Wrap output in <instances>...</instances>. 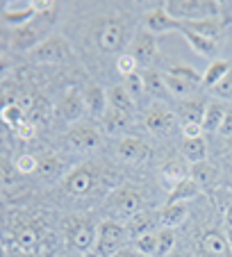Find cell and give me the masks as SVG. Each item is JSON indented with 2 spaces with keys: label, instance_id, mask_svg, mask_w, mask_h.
Wrapping results in <instances>:
<instances>
[{
  "label": "cell",
  "instance_id": "cell-34",
  "mask_svg": "<svg viewBox=\"0 0 232 257\" xmlns=\"http://www.w3.org/2000/svg\"><path fill=\"white\" fill-rule=\"evenodd\" d=\"M169 73H171V75H175V78L184 80V82L193 84L196 89L203 87V75H200V73L196 71L193 66H187V64H173V66L169 68Z\"/></svg>",
  "mask_w": 232,
  "mask_h": 257
},
{
  "label": "cell",
  "instance_id": "cell-40",
  "mask_svg": "<svg viewBox=\"0 0 232 257\" xmlns=\"http://www.w3.org/2000/svg\"><path fill=\"white\" fill-rule=\"evenodd\" d=\"M137 59L132 57L130 53H123V55H119V59H116V71L121 73L123 78H128V75H132V73H137Z\"/></svg>",
  "mask_w": 232,
  "mask_h": 257
},
{
  "label": "cell",
  "instance_id": "cell-18",
  "mask_svg": "<svg viewBox=\"0 0 232 257\" xmlns=\"http://www.w3.org/2000/svg\"><path fill=\"white\" fill-rule=\"evenodd\" d=\"M87 107H84V96L80 91H68L59 102V114L66 118L68 123H75L84 116Z\"/></svg>",
  "mask_w": 232,
  "mask_h": 257
},
{
  "label": "cell",
  "instance_id": "cell-39",
  "mask_svg": "<svg viewBox=\"0 0 232 257\" xmlns=\"http://www.w3.org/2000/svg\"><path fill=\"white\" fill-rule=\"evenodd\" d=\"M14 169L19 175H30V173H37L39 171V160L34 155H30V153H25V155L16 157L14 162Z\"/></svg>",
  "mask_w": 232,
  "mask_h": 257
},
{
  "label": "cell",
  "instance_id": "cell-45",
  "mask_svg": "<svg viewBox=\"0 0 232 257\" xmlns=\"http://www.w3.org/2000/svg\"><path fill=\"white\" fill-rule=\"evenodd\" d=\"M182 135H184V139H198V137H203V125H196V123H184V125H182Z\"/></svg>",
  "mask_w": 232,
  "mask_h": 257
},
{
  "label": "cell",
  "instance_id": "cell-17",
  "mask_svg": "<svg viewBox=\"0 0 232 257\" xmlns=\"http://www.w3.org/2000/svg\"><path fill=\"white\" fill-rule=\"evenodd\" d=\"M180 28H187L191 32H198L207 39L221 41L223 39V30H225V23H223L221 16H214V19H205V21H189V23H180Z\"/></svg>",
  "mask_w": 232,
  "mask_h": 257
},
{
  "label": "cell",
  "instance_id": "cell-49",
  "mask_svg": "<svg viewBox=\"0 0 232 257\" xmlns=\"http://www.w3.org/2000/svg\"><path fill=\"white\" fill-rule=\"evenodd\" d=\"M225 241L230 246V252H232V228H225Z\"/></svg>",
  "mask_w": 232,
  "mask_h": 257
},
{
  "label": "cell",
  "instance_id": "cell-43",
  "mask_svg": "<svg viewBox=\"0 0 232 257\" xmlns=\"http://www.w3.org/2000/svg\"><path fill=\"white\" fill-rule=\"evenodd\" d=\"M57 171H59V160H57V157L48 155V157H41V160H39V171H37V173L53 175V173H57Z\"/></svg>",
  "mask_w": 232,
  "mask_h": 257
},
{
  "label": "cell",
  "instance_id": "cell-26",
  "mask_svg": "<svg viewBox=\"0 0 232 257\" xmlns=\"http://www.w3.org/2000/svg\"><path fill=\"white\" fill-rule=\"evenodd\" d=\"M182 160L187 164H198V162L207 160V144H205L203 137L182 141Z\"/></svg>",
  "mask_w": 232,
  "mask_h": 257
},
{
  "label": "cell",
  "instance_id": "cell-51",
  "mask_svg": "<svg viewBox=\"0 0 232 257\" xmlns=\"http://www.w3.org/2000/svg\"><path fill=\"white\" fill-rule=\"evenodd\" d=\"M0 257H5V246L0 243Z\"/></svg>",
  "mask_w": 232,
  "mask_h": 257
},
{
  "label": "cell",
  "instance_id": "cell-21",
  "mask_svg": "<svg viewBox=\"0 0 232 257\" xmlns=\"http://www.w3.org/2000/svg\"><path fill=\"white\" fill-rule=\"evenodd\" d=\"M200 246H203L205 255L207 257H227L230 255V246L225 241V234H221L218 230H207L200 239Z\"/></svg>",
  "mask_w": 232,
  "mask_h": 257
},
{
  "label": "cell",
  "instance_id": "cell-7",
  "mask_svg": "<svg viewBox=\"0 0 232 257\" xmlns=\"http://www.w3.org/2000/svg\"><path fill=\"white\" fill-rule=\"evenodd\" d=\"M96 44L102 53H119L126 46V28L119 21H107L98 28Z\"/></svg>",
  "mask_w": 232,
  "mask_h": 257
},
{
  "label": "cell",
  "instance_id": "cell-12",
  "mask_svg": "<svg viewBox=\"0 0 232 257\" xmlns=\"http://www.w3.org/2000/svg\"><path fill=\"white\" fill-rule=\"evenodd\" d=\"M119 157L123 162H130V164H141L150 157V148L139 139V137H123L119 141Z\"/></svg>",
  "mask_w": 232,
  "mask_h": 257
},
{
  "label": "cell",
  "instance_id": "cell-33",
  "mask_svg": "<svg viewBox=\"0 0 232 257\" xmlns=\"http://www.w3.org/2000/svg\"><path fill=\"white\" fill-rule=\"evenodd\" d=\"M25 118H28V114H25L14 100L7 102V105H3V109H0V121L5 123V125H10L12 130H14L16 125H21Z\"/></svg>",
  "mask_w": 232,
  "mask_h": 257
},
{
  "label": "cell",
  "instance_id": "cell-46",
  "mask_svg": "<svg viewBox=\"0 0 232 257\" xmlns=\"http://www.w3.org/2000/svg\"><path fill=\"white\" fill-rule=\"evenodd\" d=\"M218 132H221L223 137H227V139H230V137H232V107H230V109H227V112H225V116H223L221 130H218Z\"/></svg>",
  "mask_w": 232,
  "mask_h": 257
},
{
  "label": "cell",
  "instance_id": "cell-25",
  "mask_svg": "<svg viewBox=\"0 0 232 257\" xmlns=\"http://www.w3.org/2000/svg\"><path fill=\"white\" fill-rule=\"evenodd\" d=\"M232 71V62L230 59H214L212 64L207 66V71L203 73V87L212 91L223 78H225L227 73Z\"/></svg>",
  "mask_w": 232,
  "mask_h": 257
},
{
  "label": "cell",
  "instance_id": "cell-54",
  "mask_svg": "<svg viewBox=\"0 0 232 257\" xmlns=\"http://www.w3.org/2000/svg\"><path fill=\"white\" fill-rule=\"evenodd\" d=\"M169 257H180V255H175V252H171V255Z\"/></svg>",
  "mask_w": 232,
  "mask_h": 257
},
{
  "label": "cell",
  "instance_id": "cell-16",
  "mask_svg": "<svg viewBox=\"0 0 232 257\" xmlns=\"http://www.w3.org/2000/svg\"><path fill=\"white\" fill-rule=\"evenodd\" d=\"M100 125L107 135L111 137H121V135H128V130L132 127V114L128 112H119V109H107L105 116L100 118Z\"/></svg>",
  "mask_w": 232,
  "mask_h": 257
},
{
  "label": "cell",
  "instance_id": "cell-22",
  "mask_svg": "<svg viewBox=\"0 0 232 257\" xmlns=\"http://www.w3.org/2000/svg\"><path fill=\"white\" fill-rule=\"evenodd\" d=\"M198 194H200V187L196 185L191 178H187V180H182V182H178V185L171 187L169 196H166V205L189 203V200H193Z\"/></svg>",
  "mask_w": 232,
  "mask_h": 257
},
{
  "label": "cell",
  "instance_id": "cell-23",
  "mask_svg": "<svg viewBox=\"0 0 232 257\" xmlns=\"http://www.w3.org/2000/svg\"><path fill=\"white\" fill-rule=\"evenodd\" d=\"M225 112H227V107L223 105L221 100H216V98L207 100V109H205V118H203V132H218L221 130V123H223Z\"/></svg>",
  "mask_w": 232,
  "mask_h": 257
},
{
  "label": "cell",
  "instance_id": "cell-5",
  "mask_svg": "<svg viewBox=\"0 0 232 257\" xmlns=\"http://www.w3.org/2000/svg\"><path fill=\"white\" fill-rule=\"evenodd\" d=\"M102 141V135L96 125H89V123H82V125H75L71 132L66 135V144L71 146L73 151L77 153H89L96 151Z\"/></svg>",
  "mask_w": 232,
  "mask_h": 257
},
{
  "label": "cell",
  "instance_id": "cell-36",
  "mask_svg": "<svg viewBox=\"0 0 232 257\" xmlns=\"http://www.w3.org/2000/svg\"><path fill=\"white\" fill-rule=\"evenodd\" d=\"M132 248L144 257H155L157 255V232L144 234V237L132 239Z\"/></svg>",
  "mask_w": 232,
  "mask_h": 257
},
{
  "label": "cell",
  "instance_id": "cell-24",
  "mask_svg": "<svg viewBox=\"0 0 232 257\" xmlns=\"http://www.w3.org/2000/svg\"><path fill=\"white\" fill-rule=\"evenodd\" d=\"M141 78H144L146 96H153L155 102H164V98L169 96L166 84H164V75L157 71H146V73H141Z\"/></svg>",
  "mask_w": 232,
  "mask_h": 257
},
{
  "label": "cell",
  "instance_id": "cell-48",
  "mask_svg": "<svg viewBox=\"0 0 232 257\" xmlns=\"http://www.w3.org/2000/svg\"><path fill=\"white\" fill-rule=\"evenodd\" d=\"M225 228H232V205L225 209Z\"/></svg>",
  "mask_w": 232,
  "mask_h": 257
},
{
  "label": "cell",
  "instance_id": "cell-29",
  "mask_svg": "<svg viewBox=\"0 0 232 257\" xmlns=\"http://www.w3.org/2000/svg\"><path fill=\"white\" fill-rule=\"evenodd\" d=\"M107 102H109L111 109H119V112H128V114H132V112H135V107H137L135 100L130 98V93L126 91V87H123V84L107 89Z\"/></svg>",
  "mask_w": 232,
  "mask_h": 257
},
{
  "label": "cell",
  "instance_id": "cell-8",
  "mask_svg": "<svg viewBox=\"0 0 232 257\" xmlns=\"http://www.w3.org/2000/svg\"><path fill=\"white\" fill-rule=\"evenodd\" d=\"M96 187V169L93 166H75L64 178V189L71 196H84Z\"/></svg>",
  "mask_w": 232,
  "mask_h": 257
},
{
  "label": "cell",
  "instance_id": "cell-4",
  "mask_svg": "<svg viewBox=\"0 0 232 257\" xmlns=\"http://www.w3.org/2000/svg\"><path fill=\"white\" fill-rule=\"evenodd\" d=\"M96 232L98 225H93L84 216H71L64 223V234H66L68 246L82 255H91V250L96 248Z\"/></svg>",
  "mask_w": 232,
  "mask_h": 257
},
{
  "label": "cell",
  "instance_id": "cell-28",
  "mask_svg": "<svg viewBox=\"0 0 232 257\" xmlns=\"http://www.w3.org/2000/svg\"><path fill=\"white\" fill-rule=\"evenodd\" d=\"M187 214H189L187 203L166 205V207L160 212V225H162V228H171V230H175L178 225H182V223H184Z\"/></svg>",
  "mask_w": 232,
  "mask_h": 257
},
{
  "label": "cell",
  "instance_id": "cell-53",
  "mask_svg": "<svg viewBox=\"0 0 232 257\" xmlns=\"http://www.w3.org/2000/svg\"><path fill=\"white\" fill-rule=\"evenodd\" d=\"M227 148H230V151H232V137H230V139H227Z\"/></svg>",
  "mask_w": 232,
  "mask_h": 257
},
{
  "label": "cell",
  "instance_id": "cell-2",
  "mask_svg": "<svg viewBox=\"0 0 232 257\" xmlns=\"http://www.w3.org/2000/svg\"><path fill=\"white\" fill-rule=\"evenodd\" d=\"M166 14L178 23H189V21H205L218 16L221 7L214 0H169L162 5Z\"/></svg>",
  "mask_w": 232,
  "mask_h": 257
},
{
  "label": "cell",
  "instance_id": "cell-44",
  "mask_svg": "<svg viewBox=\"0 0 232 257\" xmlns=\"http://www.w3.org/2000/svg\"><path fill=\"white\" fill-rule=\"evenodd\" d=\"M14 135L19 137V139H23V141H30V139H34V123L30 121V118H25L21 125H16L14 127Z\"/></svg>",
  "mask_w": 232,
  "mask_h": 257
},
{
  "label": "cell",
  "instance_id": "cell-9",
  "mask_svg": "<svg viewBox=\"0 0 232 257\" xmlns=\"http://www.w3.org/2000/svg\"><path fill=\"white\" fill-rule=\"evenodd\" d=\"M130 55L137 59V64L148 66L157 57V39H155V34H150L146 28L137 30L130 44Z\"/></svg>",
  "mask_w": 232,
  "mask_h": 257
},
{
  "label": "cell",
  "instance_id": "cell-41",
  "mask_svg": "<svg viewBox=\"0 0 232 257\" xmlns=\"http://www.w3.org/2000/svg\"><path fill=\"white\" fill-rule=\"evenodd\" d=\"M212 93L216 100H232V71L212 89Z\"/></svg>",
  "mask_w": 232,
  "mask_h": 257
},
{
  "label": "cell",
  "instance_id": "cell-14",
  "mask_svg": "<svg viewBox=\"0 0 232 257\" xmlns=\"http://www.w3.org/2000/svg\"><path fill=\"white\" fill-rule=\"evenodd\" d=\"M126 228H128L130 239L144 237V234H150V232H157V228H160V212H139L135 218L128 221Z\"/></svg>",
  "mask_w": 232,
  "mask_h": 257
},
{
  "label": "cell",
  "instance_id": "cell-3",
  "mask_svg": "<svg viewBox=\"0 0 232 257\" xmlns=\"http://www.w3.org/2000/svg\"><path fill=\"white\" fill-rule=\"evenodd\" d=\"M141 205H144V200H141V194L135 187H121V189H116L109 194L105 209L111 216V221L121 223V221L135 218L141 212Z\"/></svg>",
  "mask_w": 232,
  "mask_h": 257
},
{
  "label": "cell",
  "instance_id": "cell-13",
  "mask_svg": "<svg viewBox=\"0 0 232 257\" xmlns=\"http://www.w3.org/2000/svg\"><path fill=\"white\" fill-rule=\"evenodd\" d=\"M178 32L184 37V41H187L189 46H191L193 50L198 55H203V57H207V59H216V55H218V48H221V41H214V39H207V37H203V34H198V32H191V30H187V28H178Z\"/></svg>",
  "mask_w": 232,
  "mask_h": 257
},
{
  "label": "cell",
  "instance_id": "cell-20",
  "mask_svg": "<svg viewBox=\"0 0 232 257\" xmlns=\"http://www.w3.org/2000/svg\"><path fill=\"white\" fill-rule=\"evenodd\" d=\"M41 32L32 28V23L25 25V28H19V30H12V46L16 50H25V53H32L39 44H41Z\"/></svg>",
  "mask_w": 232,
  "mask_h": 257
},
{
  "label": "cell",
  "instance_id": "cell-31",
  "mask_svg": "<svg viewBox=\"0 0 232 257\" xmlns=\"http://www.w3.org/2000/svg\"><path fill=\"white\" fill-rule=\"evenodd\" d=\"M189 178H191L193 182L203 189V187L214 185V180H216V169H214V164H209L207 160L198 162V164L189 166Z\"/></svg>",
  "mask_w": 232,
  "mask_h": 257
},
{
  "label": "cell",
  "instance_id": "cell-42",
  "mask_svg": "<svg viewBox=\"0 0 232 257\" xmlns=\"http://www.w3.org/2000/svg\"><path fill=\"white\" fill-rule=\"evenodd\" d=\"M16 169H14V164H10V162H5V160H0V185H14L16 182Z\"/></svg>",
  "mask_w": 232,
  "mask_h": 257
},
{
  "label": "cell",
  "instance_id": "cell-32",
  "mask_svg": "<svg viewBox=\"0 0 232 257\" xmlns=\"http://www.w3.org/2000/svg\"><path fill=\"white\" fill-rule=\"evenodd\" d=\"M164 84H166V91H169V96H173V98H180V100H187L189 96H191L193 91H196V87L193 84H189V82H184V80H180V78H175V75H171L169 71L164 73Z\"/></svg>",
  "mask_w": 232,
  "mask_h": 257
},
{
  "label": "cell",
  "instance_id": "cell-6",
  "mask_svg": "<svg viewBox=\"0 0 232 257\" xmlns=\"http://www.w3.org/2000/svg\"><path fill=\"white\" fill-rule=\"evenodd\" d=\"M144 121L150 132L162 137V135H169L175 127V114L171 112L164 102H153V105H148V109H146Z\"/></svg>",
  "mask_w": 232,
  "mask_h": 257
},
{
  "label": "cell",
  "instance_id": "cell-38",
  "mask_svg": "<svg viewBox=\"0 0 232 257\" xmlns=\"http://www.w3.org/2000/svg\"><path fill=\"white\" fill-rule=\"evenodd\" d=\"M175 248V232L171 228L157 230V255L155 257H169Z\"/></svg>",
  "mask_w": 232,
  "mask_h": 257
},
{
  "label": "cell",
  "instance_id": "cell-1",
  "mask_svg": "<svg viewBox=\"0 0 232 257\" xmlns=\"http://www.w3.org/2000/svg\"><path fill=\"white\" fill-rule=\"evenodd\" d=\"M130 241V234H128L126 223H119V221H100L98 223V232H96V248H93V255L96 257H114L116 252H121L123 248H128Z\"/></svg>",
  "mask_w": 232,
  "mask_h": 257
},
{
  "label": "cell",
  "instance_id": "cell-10",
  "mask_svg": "<svg viewBox=\"0 0 232 257\" xmlns=\"http://www.w3.org/2000/svg\"><path fill=\"white\" fill-rule=\"evenodd\" d=\"M34 64H59L66 57V44L62 37H48L30 53Z\"/></svg>",
  "mask_w": 232,
  "mask_h": 257
},
{
  "label": "cell",
  "instance_id": "cell-37",
  "mask_svg": "<svg viewBox=\"0 0 232 257\" xmlns=\"http://www.w3.org/2000/svg\"><path fill=\"white\" fill-rule=\"evenodd\" d=\"M123 87H126V91L130 93V98L135 100V105H139L141 98L146 96L144 78H141V73H132V75H128V78H123Z\"/></svg>",
  "mask_w": 232,
  "mask_h": 257
},
{
  "label": "cell",
  "instance_id": "cell-35",
  "mask_svg": "<svg viewBox=\"0 0 232 257\" xmlns=\"http://www.w3.org/2000/svg\"><path fill=\"white\" fill-rule=\"evenodd\" d=\"M16 248L21 252H37L39 248V232L34 228H21L16 234Z\"/></svg>",
  "mask_w": 232,
  "mask_h": 257
},
{
  "label": "cell",
  "instance_id": "cell-27",
  "mask_svg": "<svg viewBox=\"0 0 232 257\" xmlns=\"http://www.w3.org/2000/svg\"><path fill=\"white\" fill-rule=\"evenodd\" d=\"M205 109H207V102L203 100H184L182 105L178 107V114L184 123H196V125H203L205 118Z\"/></svg>",
  "mask_w": 232,
  "mask_h": 257
},
{
  "label": "cell",
  "instance_id": "cell-47",
  "mask_svg": "<svg viewBox=\"0 0 232 257\" xmlns=\"http://www.w3.org/2000/svg\"><path fill=\"white\" fill-rule=\"evenodd\" d=\"M114 257H144V255H139V252H137L135 248H130V246H128V248H123L121 252H116Z\"/></svg>",
  "mask_w": 232,
  "mask_h": 257
},
{
  "label": "cell",
  "instance_id": "cell-19",
  "mask_svg": "<svg viewBox=\"0 0 232 257\" xmlns=\"http://www.w3.org/2000/svg\"><path fill=\"white\" fill-rule=\"evenodd\" d=\"M82 96H84V107H87L89 114H93L96 118L105 116V112L109 109V102H107V91L100 84H91Z\"/></svg>",
  "mask_w": 232,
  "mask_h": 257
},
{
  "label": "cell",
  "instance_id": "cell-55",
  "mask_svg": "<svg viewBox=\"0 0 232 257\" xmlns=\"http://www.w3.org/2000/svg\"><path fill=\"white\" fill-rule=\"evenodd\" d=\"M87 257H96V255H87Z\"/></svg>",
  "mask_w": 232,
  "mask_h": 257
},
{
  "label": "cell",
  "instance_id": "cell-30",
  "mask_svg": "<svg viewBox=\"0 0 232 257\" xmlns=\"http://www.w3.org/2000/svg\"><path fill=\"white\" fill-rule=\"evenodd\" d=\"M162 178L166 182H171V185H178V182L189 178V164L184 160H180V157H173V160L162 164Z\"/></svg>",
  "mask_w": 232,
  "mask_h": 257
},
{
  "label": "cell",
  "instance_id": "cell-11",
  "mask_svg": "<svg viewBox=\"0 0 232 257\" xmlns=\"http://www.w3.org/2000/svg\"><path fill=\"white\" fill-rule=\"evenodd\" d=\"M3 16H5L7 25H12V30L25 28L32 23V19L37 16L34 10V0H21V3H5L3 7Z\"/></svg>",
  "mask_w": 232,
  "mask_h": 257
},
{
  "label": "cell",
  "instance_id": "cell-52",
  "mask_svg": "<svg viewBox=\"0 0 232 257\" xmlns=\"http://www.w3.org/2000/svg\"><path fill=\"white\" fill-rule=\"evenodd\" d=\"M21 257H37V255H34V252H23Z\"/></svg>",
  "mask_w": 232,
  "mask_h": 257
},
{
  "label": "cell",
  "instance_id": "cell-15",
  "mask_svg": "<svg viewBox=\"0 0 232 257\" xmlns=\"http://www.w3.org/2000/svg\"><path fill=\"white\" fill-rule=\"evenodd\" d=\"M144 25L150 34H164V32H178L180 23L173 21L169 14H166L164 7H157V10L148 12L144 16Z\"/></svg>",
  "mask_w": 232,
  "mask_h": 257
},
{
  "label": "cell",
  "instance_id": "cell-50",
  "mask_svg": "<svg viewBox=\"0 0 232 257\" xmlns=\"http://www.w3.org/2000/svg\"><path fill=\"white\" fill-rule=\"evenodd\" d=\"M7 68H10V62H7V59H0V75H3Z\"/></svg>",
  "mask_w": 232,
  "mask_h": 257
}]
</instances>
